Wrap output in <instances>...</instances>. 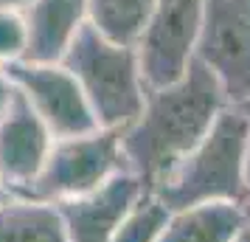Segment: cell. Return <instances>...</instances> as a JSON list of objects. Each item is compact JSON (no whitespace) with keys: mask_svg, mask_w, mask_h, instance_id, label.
<instances>
[{"mask_svg":"<svg viewBox=\"0 0 250 242\" xmlns=\"http://www.w3.org/2000/svg\"><path fill=\"white\" fill-rule=\"evenodd\" d=\"M245 211L250 214V163H248V200H245Z\"/></svg>","mask_w":250,"mask_h":242,"instance_id":"cell-21","label":"cell"},{"mask_svg":"<svg viewBox=\"0 0 250 242\" xmlns=\"http://www.w3.org/2000/svg\"><path fill=\"white\" fill-rule=\"evenodd\" d=\"M12 96H14V85L9 82L6 70H3V65H0V115L6 113V107H9V102H12Z\"/></svg>","mask_w":250,"mask_h":242,"instance_id":"cell-16","label":"cell"},{"mask_svg":"<svg viewBox=\"0 0 250 242\" xmlns=\"http://www.w3.org/2000/svg\"><path fill=\"white\" fill-rule=\"evenodd\" d=\"M121 172H126L121 130L99 127L87 135L54 141L45 166L20 197L59 203V200L96 192L99 186H104Z\"/></svg>","mask_w":250,"mask_h":242,"instance_id":"cell-4","label":"cell"},{"mask_svg":"<svg viewBox=\"0 0 250 242\" xmlns=\"http://www.w3.org/2000/svg\"><path fill=\"white\" fill-rule=\"evenodd\" d=\"M9 189H6V186H3V180H0V206H3V203H6V200H9Z\"/></svg>","mask_w":250,"mask_h":242,"instance_id":"cell-20","label":"cell"},{"mask_svg":"<svg viewBox=\"0 0 250 242\" xmlns=\"http://www.w3.org/2000/svg\"><path fill=\"white\" fill-rule=\"evenodd\" d=\"M250 124L236 104H228L197 147L160 180L152 192L169 208L180 211L200 203L248 200Z\"/></svg>","mask_w":250,"mask_h":242,"instance_id":"cell-2","label":"cell"},{"mask_svg":"<svg viewBox=\"0 0 250 242\" xmlns=\"http://www.w3.org/2000/svg\"><path fill=\"white\" fill-rule=\"evenodd\" d=\"M230 242H250V220H248V225L239 231V234H236V237H233Z\"/></svg>","mask_w":250,"mask_h":242,"instance_id":"cell-18","label":"cell"},{"mask_svg":"<svg viewBox=\"0 0 250 242\" xmlns=\"http://www.w3.org/2000/svg\"><path fill=\"white\" fill-rule=\"evenodd\" d=\"M248 220H250V214H248Z\"/></svg>","mask_w":250,"mask_h":242,"instance_id":"cell-22","label":"cell"},{"mask_svg":"<svg viewBox=\"0 0 250 242\" xmlns=\"http://www.w3.org/2000/svg\"><path fill=\"white\" fill-rule=\"evenodd\" d=\"M248 225V211L239 203H200L169 211L158 242H230Z\"/></svg>","mask_w":250,"mask_h":242,"instance_id":"cell-11","label":"cell"},{"mask_svg":"<svg viewBox=\"0 0 250 242\" xmlns=\"http://www.w3.org/2000/svg\"><path fill=\"white\" fill-rule=\"evenodd\" d=\"M51 147L54 135L31 110V104L14 90L6 113L0 115V180L9 195L20 197L34 183Z\"/></svg>","mask_w":250,"mask_h":242,"instance_id":"cell-8","label":"cell"},{"mask_svg":"<svg viewBox=\"0 0 250 242\" xmlns=\"http://www.w3.org/2000/svg\"><path fill=\"white\" fill-rule=\"evenodd\" d=\"M194 59L216 76L228 104L248 102L250 0H203V25Z\"/></svg>","mask_w":250,"mask_h":242,"instance_id":"cell-5","label":"cell"},{"mask_svg":"<svg viewBox=\"0 0 250 242\" xmlns=\"http://www.w3.org/2000/svg\"><path fill=\"white\" fill-rule=\"evenodd\" d=\"M158 0H87V25L115 45L135 48Z\"/></svg>","mask_w":250,"mask_h":242,"instance_id":"cell-13","label":"cell"},{"mask_svg":"<svg viewBox=\"0 0 250 242\" xmlns=\"http://www.w3.org/2000/svg\"><path fill=\"white\" fill-rule=\"evenodd\" d=\"M146 195L132 172L115 175L96 192L54 203L65 225L68 242H110L126 211Z\"/></svg>","mask_w":250,"mask_h":242,"instance_id":"cell-9","label":"cell"},{"mask_svg":"<svg viewBox=\"0 0 250 242\" xmlns=\"http://www.w3.org/2000/svg\"><path fill=\"white\" fill-rule=\"evenodd\" d=\"M166 220H169V208L155 195H144L126 211L110 242H158Z\"/></svg>","mask_w":250,"mask_h":242,"instance_id":"cell-14","label":"cell"},{"mask_svg":"<svg viewBox=\"0 0 250 242\" xmlns=\"http://www.w3.org/2000/svg\"><path fill=\"white\" fill-rule=\"evenodd\" d=\"M3 70L14 85V90L42 118L54 141L76 138V135H87L93 130H99L82 88L70 76V70H65L59 62L17 59V62L3 65Z\"/></svg>","mask_w":250,"mask_h":242,"instance_id":"cell-7","label":"cell"},{"mask_svg":"<svg viewBox=\"0 0 250 242\" xmlns=\"http://www.w3.org/2000/svg\"><path fill=\"white\" fill-rule=\"evenodd\" d=\"M25 57V23L20 12H0V65Z\"/></svg>","mask_w":250,"mask_h":242,"instance_id":"cell-15","label":"cell"},{"mask_svg":"<svg viewBox=\"0 0 250 242\" xmlns=\"http://www.w3.org/2000/svg\"><path fill=\"white\" fill-rule=\"evenodd\" d=\"M31 0H0V12H23Z\"/></svg>","mask_w":250,"mask_h":242,"instance_id":"cell-17","label":"cell"},{"mask_svg":"<svg viewBox=\"0 0 250 242\" xmlns=\"http://www.w3.org/2000/svg\"><path fill=\"white\" fill-rule=\"evenodd\" d=\"M0 242H68L54 203L9 197L0 206Z\"/></svg>","mask_w":250,"mask_h":242,"instance_id":"cell-12","label":"cell"},{"mask_svg":"<svg viewBox=\"0 0 250 242\" xmlns=\"http://www.w3.org/2000/svg\"><path fill=\"white\" fill-rule=\"evenodd\" d=\"M203 25V0H158L138 40V65L146 90L166 88L188 70Z\"/></svg>","mask_w":250,"mask_h":242,"instance_id":"cell-6","label":"cell"},{"mask_svg":"<svg viewBox=\"0 0 250 242\" xmlns=\"http://www.w3.org/2000/svg\"><path fill=\"white\" fill-rule=\"evenodd\" d=\"M59 65L76 79L102 130H124L138 118L146 88L135 48L115 45L84 23Z\"/></svg>","mask_w":250,"mask_h":242,"instance_id":"cell-3","label":"cell"},{"mask_svg":"<svg viewBox=\"0 0 250 242\" xmlns=\"http://www.w3.org/2000/svg\"><path fill=\"white\" fill-rule=\"evenodd\" d=\"M28 62H59L87 23V0H31L23 12Z\"/></svg>","mask_w":250,"mask_h":242,"instance_id":"cell-10","label":"cell"},{"mask_svg":"<svg viewBox=\"0 0 250 242\" xmlns=\"http://www.w3.org/2000/svg\"><path fill=\"white\" fill-rule=\"evenodd\" d=\"M236 107L245 113V118H248V124H250V99H248V102H242V104H236Z\"/></svg>","mask_w":250,"mask_h":242,"instance_id":"cell-19","label":"cell"},{"mask_svg":"<svg viewBox=\"0 0 250 242\" xmlns=\"http://www.w3.org/2000/svg\"><path fill=\"white\" fill-rule=\"evenodd\" d=\"M225 107L216 76L194 59L177 82L146 90L138 118L121 130L126 172L141 180L144 192H152L208 135Z\"/></svg>","mask_w":250,"mask_h":242,"instance_id":"cell-1","label":"cell"}]
</instances>
